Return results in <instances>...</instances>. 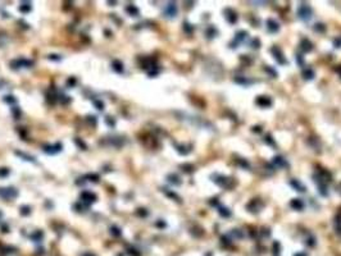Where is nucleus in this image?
<instances>
[{
  "instance_id": "7ed1b4c3",
  "label": "nucleus",
  "mask_w": 341,
  "mask_h": 256,
  "mask_svg": "<svg viewBox=\"0 0 341 256\" xmlns=\"http://www.w3.org/2000/svg\"><path fill=\"white\" fill-rule=\"evenodd\" d=\"M176 13H177V8H176L175 4H168L167 5V9H166V14H168V17H175Z\"/></svg>"
},
{
  "instance_id": "39448f33",
  "label": "nucleus",
  "mask_w": 341,
  "mask_h": 256,
  "mask_svg": "<svg viewBox=\"0 0 341 256\" xmlns=\"http://www.w3.org/2000/svg\"><path fill=\"white\" fill-rule=\"evenodd\" d=\"M304 77H305V78H308V79L313 78V72L310 69H308V72H304Z\"/></svg>"
},
{
  "instance_id": "f257e3e1",
  "label": "nucleus",
  "mask_w": 341,
  "mask_h": 256,
  "mask_svg": "<svg viewBox=\"0 0 341 256\" xmlns=\"http://www.w3.org/2000/svg\"><path fill=\"white\" fill-rule=\"evenodd\" d=\"M0 196L5 200H10V199H14L17 196V191L14 188H0Z\"/></svg>"
},
{
  "instance_id": "20e7f679",
  "label": "nucleus",
  "mask_w": 341,
  "mask_h": 256,
  "mask_svg": "<svg viewBox=\"0 0 341 256\" xmlns=\"http://www.w3.org/2000/svg\"><path fill=\"white\" fill-rule=\"evenodd\" d=\"M268 30L272 32H276L277 30H278V24L274 21H268Z\"/></svg>"
},
{
  "instance_id": "f03ea898",
  "label": "nucleus",
  "mask_w": 341,
  "mask_h": 256,
  "mask_svg": "<svg viewBox=\"0 0 341 256\" xmlns=\"http://www.w3.org/2000/svg\"><path fill=\"white\" fill-rule=\"evenodd\" d=\"M299 17L301 19H304V21H308L310 17H312V10H310V8L308 7V5H300V8H299Z\"/></svg>"
}]
</instances>
